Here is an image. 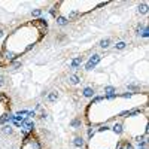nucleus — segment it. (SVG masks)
Listing matches in <instances>:
<instances>
[{
    "instance_id": "3",
    "label": "nucleus",
    "mask_w": 149,
    "mask_h": 149,
    "mask_svg": "<svg viewBox=\"0 0 149 149\" xmlns=\"http://www.w3.org/2000/svg\"><path fill=\"white\" fill-rule=\"evenodd\" d=\"M94 94H96V91H94V88H91V87H87V88H84V91H82V96L87 97V99L94 97Z\"/></svg>"
},
{
    "instance_id": "24",
    "label": "nucleus",
    "mask_w": 149,
    "mask_h": 149,
    "mask_svg": "<svg viewBox=\"0 0 149 149\" xmlns=\"http://www.w3.org/2000/svg\"><path fill=\"white\" fill-rule=\"evenodd\" d=\"M99 130H100V131H104V130H109V127H107V125H103V127H100Z\"/></svg>"
},
{
    "instance_id": "22",
    "label": "nucleus",
    "mask_w": 149,
    "mask_h": 149,
    "mask_svg": "<svg viewBox=\"0 0 149 149\" xmlns=\"http://www.w3.org/2000/svg\"><path fill=\"white\" fill-rule=\"evenodd\" d=\"M104 97H96L94 100H93V103H97V101H100V100H103Z\"/></svg>"
},
{
    "instance_id": "19",
    "label": "nucleus",
    "mask_w": 149,
    "mask_h": 149,
    "mask_svg": "<svg viewBox=\"0 0 149 149\" xmlns=\"http://www.w3.org/2000/svg\"><path fill=\"white\" fill-rule=\"evenodd\" d=\"M139 140V148H145L146 146V142L145 140H142V139H137Z\"/></svg>"
},
{
    "instance_id": "12",
    "label": "nucleus",
    "mask_w": 149,
    "mask_h": 149,
    "mask_svg": "<svg viewBox=\"0 0 149 149\" xmlns=\"http://www.w3.org/2000/svg\"><path fill=\"white\" fill-rule=\"evenodd\" d=\"M127 48V43L125 42H118L116 45H115V49H118V51H122V49H125Z\"/></svg>"
},
{
    "instance_id": "18",
    "label": "nucleus",
    "mask_w": 149,
    "mask_h": 149,
    "mask_svg": "<svg viewBox=\"0 0 149 149\" xmlns=\"http://www.w3.org/2000/svg\"><path fill=\"white\" fill-rule=\"evenodd\" d=\"M3 131L10 134V133H12V127H10V125H4V127H3Z\"/></svg>"
},
{
    "instance_id": "10",
    "label": "nucleus",
    "mask_w": 149,
    "mask_h": 149,
    "mask_svg": "<svg viewBox=\"0 0 149 149\" xmlns=\"http://www.w3.org/2000/svg\"><path fill=\"white\" fill-rule=\"evenodd\" d=\"M139 12H140V13H148V3L139 4Z\"/></svg>"
},
{
    "instance_id": "15",
    "label": "nucleus",
    "mask_w": 149,
    "mask_h": 149,
    "mask_svg": "<svg viewBox=\"0 0 149 149\" xmlns=\"http://www.w3.org/2000/svg\"><path fill=\"white\" fill-rule=\"evenodd\" d=\"M112 130H113L116 134H121V133H122V125H121V124H115Z\"/></svg>"
},
{
    "instance_id": "13",
    "label": "nucleus",
    "mask_w": 149,
    "mask_h": 149,
    "mask_svg": "<svg viewBox=\"0 0 149 149\" xmlns=\"http://www.w3.org/2000/svg\"><path fill=\"white\" fill-rule=\"evenodd\" d=\"M137 113H140V109H133V110H128V112H124L122 115H128V116H134V115H137Z\"/></svg>"
},
{
    "instance_id": "31",
    "label": "nucleus",
    "mask_w": 149,
    "mask_h": 149,
    "mask_svg": "<svg viewBox=\"0 0 149 149\" xmlns=\"http://www.w3.org/2000/svg\"><path fill=\"white\" fill-rule=\"evenodd\" d=\"M139 149H146V148H139Z\"/></svg>"
},
{
    "instance_id": "20",
    "label": "nucleus",
    "mask_w": 149,
    "mask_h": 149,
    "mask_svg": "<svg viewBox=\"0 0 149 149\" xmlns=\"http://www.w3.org/2000/svg\"><path fill=\"white\" fill-rule=\"evenodd\" d=\"M9 118H10V116H9ZM9 118H7V116L1 118V119H0V124H4V122H7V121H9Z\"/></svg>"
},
{
    "instance_id": "8",
    "label": "nucleus",
    "mask_w": 149,
    "mask_h": 149,
    "mask_svg": "<svg viewBox=\"0 0 149 149\" xmlns=\"http://www.w3.org/2000/svg\"><path fill=\"white\" fill-rule=\"evenodd\" d=\"M57 99H58V94H57L55 91H52V93H49V94H48V101H49V103L57 101Z\"/></svg>"
},
{
    "instance_id": "6",
    "label": "nucleus",
    "mask_w": 149,
    "mask_h": 149,
    "mask_svg": "<svg viewBox=\"0 0 149 149\" xmlns=\"http://www.w3.org/2000/svg\"><path fill=\"white\" fill-rule=\"evenodd\" d=\"M73 145H75L76 148H84L85 142H84V139H82V137H75V140H73Z\"/></svg>"
},
{
    "instance_id": "25",
    "label": "nucleus",
    "mask_w": 149,
    "mask_h": 149,
    "mask_svg": "<svg viewBox=\"0 0 149 149\" xmlns=\"http://www.w3.org/2000/svg\"><path fill=\"white\" fill-rule=\"evenodd\" d=\"M3 82H4V76L0 75V85H3Z\"/></svg>"
},
{
    "instance_id": "14",
    "label": "nucleus",
    "mask_w": 149,
    "mask_h": 149,
    "mask_svg": "<svg viewBox=\"0 0 149 149\" xmlns=\"http://www.w3.org/2000/svg\"><path fill=\"white\" fill-rule=\"evenodd\" d=\"M81 124H82V121H81L79 118H76V119H73V121L70 122V125H72L73 128H78V127H81Z\"/></svg>"
},
{
    "instance_id": "26",
    "label": "nucleus",
    "mask_w": 149,
    "mask_h": 149,
    "mask_svg": "<svg viewBox=\"0 0 149 149\" xmlns=\"http://www.w3.org/2000/svg\"><path fill=\"white\" fill-rule=\"evenodd\" d=\"M88 136L93 137V136H94V131H93V130H88Z\"/></svg>"
},
{
    "instance_id": "29",
    "label": "nucleus",
    "mask_w": 149,
    "mask_h": 149,
    "mask_svg": "<svg viewBox=\"0 0 149 149\" xmlns=\"http://www.w3.org/2000/svg\"><path fill=\"white\" fill-rule=\"evenodd\" d=\"M122 97H125V99H128V97H131V94H130V93H127V94H124Z\"/></svg>"
},
{
    "instance_id": "1",
    "label": "nucleus",
    "mask_w": 149,
    "mask_h": 149,
    "mask_svg": "<svg viewBox=\"0 0 149 149\" xmlns=\"http://www.w3.org/2000/svg\"><path fill=\"white\" fill-rule=\"evenodd\" d=\"M100 61H101V57H100L99 54H94V55L87 61V64H85V70H93V69L100 63Z\"/></svg>"
},
{
    "instance_id": "4",
    "label": "nucleus",
    "mask_w": 149,
    "mask_h": 149,
    "mask_svg": "<svg viewBox=\"0 0 149 149\" xmlns=\"http://www.w3.org/2000/svg\"><path fill=\"white\" fill-rule=\"evenodd\" d=\"M110 43H112V40H110V37H106V39H101L100 40V48H103V49H106V48H109L110 46Z\"/></svg>"
},
{
    "instance_id": "7",
    "label": "nucleus",
    "mask_w": 149,
    "mask_h": 149,
    "mask_svg": "<svg viewBox=\"0 0 149 149\" xmlns=\"http://www.w3.org/2000/svg\"><path fill=\"white\" fill-rule=\"evenodd\" d=\"M69 81H70V84L76 85V84H79V82H81V78H79L78 75H70V76H69Z\"/></svg>"
},
{
    "instance_id": "2",
    "label": "nucleus",
    "mask_w": 149,
    "mask_h": 149,
    "mask_svg": "<svg viewBox=\"0 0 149 149\" xmlns=\"http://www.w3.org/2000/svg\"><path fill=\"white\" fill-rule=\"evenodd\" d=\"M82 63H84V58H82V57H76L75 60H72V63H70V67H72L73 70H76V69H78V67L82 64Z\"/></svg>"
},
{
    "instance_id": "11",
    "label": "nucleus",
    "mask_w": 149,
    "mask_h": 149,
    "mask_svg": "<svg viewBox=\"0 0 149 149\" xmlns=\"http://www.w3.org/2000/svg\"><path fill=\"white\" fill-rule=\"evenodd\" d=\"M145 28H146V24H145V22H139V24H137V27H136V33H137V34H140V31H142V30H145Z\"/></svg>"
},
{
    "instance_id": "17",
    "label": "nucleus",
    "mask_w": 149,
    "mask_h": 149,
    "mask_svg": "<svg viewBox=\"0 0 149 149\" xmlns=\"http://www.w3.org/2000/svg\"><path fill=\"white\" fill-rule=\"evenodd\" d=\"M140 36H142V37H149V30H148V27H146V28H145L142 33H140Z\"/></svg>"
},
{
    "instance_id": "16",
    "label": "nucleus",
    "mask_w": 149,
    "mask_h": 149,
    "mask_svg": "<svg viewBox=\"0 0 149 149\" xmlns=\"http://www.w3.org/2000/svg\"><path fill=\"white\" fill-rule=\"evenodd\" d=\"M31 15H33V16H40V15H42V9H34V10L31 12Z\"/></svg>"
},
{
    "instance_id": "28",
    "label": "nucleus",
    "mask_w": 149,
    "mask_h": 149,
    "mask_svg": "<svg viewBox=\"0 0 149 149\" xmlns=\"http://www.w3.org/2000/svg\"><path fill=\"white\" fill-rule=\"evenodd\" d=\"M125 149H133V146H131L130 143H127V145H125Z\"/></svg>"
},
{
    "instance_id": "5",
    "label": "nucleus",
    "mask_w": 149,
    "mask_h": 149,
    "mask_svg": "<svg viewBox=\"0 0 149 149\" xmlns=\"http://www.w3.org/2000/svg\"><path fill=\"white\" fill-rule=\"evenodd\" d=\"M57 24L61 25V27H64V25L69 24V19H67L66 16H63V15H60V16H57Z\"/></svg>"
},
{
    "instance_id": "27",
    "label": "nucleus",
    "mask_w": 149,
    "mask_h": 149,
    "mask_svg": "<svg viewBox=\"0 0 149 149\" xmlns=\"http://www.w3.org/2000/svg\"><path fill=\"white\" fill-rule=\"evenodd\" d=\"M13 67H15V69H18V67H21V63H15V64H13Z\"/></svg>"
},
{
    "instance_id": "23",
    "label": "nucleus",
    "mask_w": 149,
    "mask_h": 149,
    "mask_svg": "<svg viewBox=\"0 0 149 149\" xmlns=\"http://www.w3.org/2000/svg\"><path fill=\"white\" fill-rule=\"evenodd\" d=\"M128 88H130V90H139L137 85H128Z\"/></svg>"
},
{
    "instance_id": "30",
    "label": "nucleus",
    "mask_w": 149,
    "mask_h": 149,
    "mask_svg": "<svg viewBox=\"0 0 149 149\" xmlns=\"http://www.w3.org/2000/svg\"><path fill=\"white\" fill-rule=\"evenodd\" d=\"M3 34H4V31H3V28H0V37H3Z\"/></svg>"
},
{
    "instance_id": "9",
    "label": "nucleus",
    "mask_w": 149,
    "mask_h": 149,
    "mask_svg": "<svg viewBox=\"0 0 149 149\" xmlns=\"http://www.w3.org/2000/svg\"><path fill=\"white\" fill-rule=\"evenodd\" d=\"M104 93H106L107 96L115 94V93H116V88H115V87H112V85H107V87H104Z\"/></svg>"
},
{
    "instance_id": "21",
    "label": "nucleus",
    "mask_w": 149,
    "mask_h": 149,
    "mask_svg": "<svg viewBox=\"0 0 149 149\" xmlns=\"http://www.w3.org/2000/svg\"><path fill=\"white\" fill-rule=\"evenodd\" d=\"M78 15H79V12H72V13L69 15V18H73V16H78ZM69 18H67V19H69Z\"/></svg>"
}]
</instances>
